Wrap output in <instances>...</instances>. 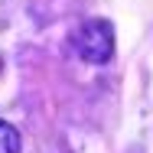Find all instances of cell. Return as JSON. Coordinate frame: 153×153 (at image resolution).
Masks as SVG:
<instances>
[{"label": "cell", "instance_id": "6da1fadb", "mask_svg": "<svg viewBox=\"0 0 153 153\" xmlns=\"http://www.w3.org/2000/svg\"><path fill=\"white\" fill-rule=\"evenodd\" d=\"M72 46H75V52L85 62L101 65V62H108L114 56V30L104 20H88L85 26H78V33L72 36Z\"/></svg>", "mask_w": 153, "mask_h": 153}, {"label": "cell", "instance_id": "7a4b0ae2", "mask_svg": "<svg viewBox=\"0 0 153 153\" xmlns=\"http://www.w3.org/2000/svg\"><path fill=\"white\" fill-rule=\"evenodd\" d=\"M0 153H20V130L0 121Z\"/></svg>", "mask_w": 153, "mask_h": 153}]
</instances>
